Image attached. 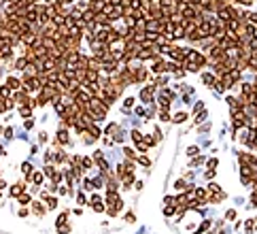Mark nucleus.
<instances>
[{
	"label": "nucleus",
	"instance_id": "f257e3e1",
	"mask_svg": "<svg viewBox=\"0 0 257 234\" xmlns=\"http://www.w3.org/2000/svg\"><path fill=\"white\" fill-rule=\"evenodd\" d=\"M11 92H15V90H21V81L17 79V77H7V83H4Z\"/></svg>",
	"mask_w": 257,
	"mask_h": 234
},
{
	"label": "nucleus",
	"instance_id": "f03ea898",
	"mask_svg": "<svg viewBox=\"0 0 257 234\" xmlns=\"http://www.w3.org/2000/svg\"><path fill=\"white\" fill-rule=\"evenodd\" d=\"M68 143V132H66V128H59L58 132V140H55V145H66Z\"/></svg>",
	"mask_w": 257,
	"mask_h": 234
},
{
	"label": "nucleus",
	"instance_id": "7ed1b4c3",
	"mask_svg": "<svg viewBox=\"0 0 257 234\" xmlns=\"http://www.w3.org/2000/svg\"><path fill=\"white\" fill-rule=\"evenodd\" d=\"M32 213L38 215V217H43V215H45V207H43L38 200H34V202H32Z\"/></svg>",
	"mask_w": 257,
	"mask_h": 234
},
{
	"label": "nucleus",
	"instance_id": "20e7f679",
	"mask_svg": "<svg viewBox=\"0 0 257 234\" xmlns=\"http://www.w3.org/2000/svg\"><path fill=\"white\" fill-rule=\"evenodd\" d=\"M21 192H26V183H15V185H11V196H19Z\"/></svg>",
	"mask_w": 257,
	"mask_h": 234
},
{
	"label": "nucleus",
	"instance_id": "39448f33",
	"mask_svg": "<svg viewBox=\"0 0 257 234\" xmlns=\"http://www.w3.org/2000/svg\"><path fill=\"white\" fill-rule=\"evenodd\" d=\"M202 81L206 83V85H215V83H217V79H215V75H210V72H204V75H202Z\"/></svg>",
	"mask_w": 257,
	"mask_h": 234
},
{
	"label": "nucleus",
	"instance_id": "423d86ee",
	"mask_svg": "<svg viewBox=\"0 0 257 234\" xmlns=\"http://www.w3.org/2000/svg\"><path fill=\"white\" fill-rule=\"evenodd\" d=\"M43 198L47 200V209H55V207H58V198H51V196H47L45 192H43Z\"/></svg>",
	"mask_w": 257,
	"mask_h": 234
},
{
	"label": "nucleus",
	"instance_id": "0eeeda50",
	"mask_svg": "<svg viewBox=\"0 0 257 234\" xmlns=\"http://www.w3.org/2000/svg\"><path fill=\"white\" fill-rule=\"evenodd\" d=\"M17 200H19V204H30V202H32L30 194H26V192H21V194L17 196Z\"/></svg>",
	"mask_w": 257,
	"mask_h": 234
},
{
	"label": "nucleus",
	"instance_id": "6e6552de",
	"mask_svg": "<svg viewBox=\"0 0 257 234\" xmlns=\"http://www.w3.org/2000/svg\"><path fill=\"white\" fill-rule=\"evenodd\" d=\"M19 115H21V117H30V115H32V106H28V105L19 106Z\"/></svg>",
	"mask_w": 257,
	"mask_h": 234
},
{
	"label": "nucleus",
	"instance_id": "1a4fd4ad",
	"mask_svg": "<svg viewBox=\"0 0 257 234\" xmlns=\"http://www.w3.org/2000/svg\"><path fill=\"white\" fill-rule=\"evenodd\" d=\"M26 64H28L26 56H21L19 60H15V68H17V70H23V68H26Z\"/></svg>",
	"mask_w": 257,
	"mask_h": 234
},
{
	"label": "nucleus",
	"instance_id": "9d476101",
	"mask_svg": "<svg viewBox=\"0 0 257 234\" xmlns=\"http://www.w3.org/2000/svg\"><path fill=\"white\" fill-rule=\"evenodd\" d=\"M34 185H40L43 183V173H32V179H30Z\"/></svg>",
	"mask_w": 257,
	"mask_h": 234
},
{
	"label": "nucleus",
	"instance_id": "9b49d317",
	"mask_svg": "<svg viewBox=\"0 0 257 234\" xmlns=\"http://www.w3.org/2000/svg\"><path fill=\"white\" fill-rule=\"evenodd\" d=\"M208 192H210V194H219V192H221V187L217 185V183H210V185H208Z\"/></svg>",
	"mask_w": 257,
	"mask_h": 234
},
{
	"label": "nucleus",
	"instance_id": "f8f14e48",
	"mask_svg": "<svg viewBox=\"0 0 257 234\" xmlns=\"http://www.w3.org/2000/svg\"><path fill=\"white\" fill-rule=\"evenodd\" d=\"M185 119H187V113H176V115H174L176 124H181V121H185Z\"/></svg>",
	"mask_w": 257,
	"mask_h": 234
},
{
	"label": "nucleus",
	"instance_id": "ddd939ff",
	"mask_svg": "<svg viewBox=\"0 0 257 234\" xmlns=\"http://www.w3.org/2000/svg\"><path fill=\"white\" fill-rule=\"evenodd\" d=\"M81 162H83V168H92V164H93V160H89V158H83Z\"/></svg>",
	"mask_w": 257,
	"mask_h": 234
},
{
	"label": "nucleus",
	"instance_id": "4468645a",
	"mask_svg": "<svg viewBox=\"0 0 257 234\" xmlns=\"http://www.w3.org/2000/svg\"><path fill=\"white\" fill-rule=\"evenodd\" d=\"M45 175H47V177H53V175H55V168H53V166H47V168H45Z\"/></svg>",
	"mask_w": 257,
	"mask_h": 234
},
{
	"label": "nucleus",
	"instance_id": "2eb2a0df",
	"mask_svg": "<svg viewBox=\"0 0 257 234\" xmlns=\"http://www.w3.org/2000/svg\"><path fill=\"white\" fill-rule=\"evenodd\" d=\"M32 126H34V119H26V121H23V128L26 130H30Z\"/></svg>",
	"mask_w": 257,
	"mask_h": 234
},
{
	"label": "nucleus",
	"instance_id": "dca6fc26",
	"mask_svg": "<svg viewBox=\"0 0 257 234\" xmlns=\"http://www.w3.org/2000/svg\"><path fill=\"white\" fill-rule=\"evenodd\" d=\"M58 232H59V234H68L70 228H68V226H58Z\"/></svg>",
	"mask_w": 257,
	"mask_h": 234
},
{
	"label": "nucleus",
	"instance_id": "f3484780",
	"mask_svg": "<svg viewBox=\"0 0 257 234\" xmlns=\"http://www.w3.org/2000/svg\"><path fill=\"white\" fill-rule=\"evenodd\" d=\"M123 153L128 155L130 160H132V158H136V155H134V149H130V147H126V149H123Z\"/></svg>",
	"mask_w": 257,
	"mask_h": 234
},
{
	"label": "nucleus",
	"instance_id": "a211bd4d",
	"mask_svg": "<svg viewBox=\"0 0 257 234\" xmlns=\"http://www.w3.org/2000/svg\"><path fill=\"white\" fill-rule=\"evenodd\" d=\"M204 177H206V179H212V177H215V168H208V170L204 173Z\"/></svg>",
	"mask_w": 257,
	"mask_h": 234
},
{
	"label": "nucleus",
	"instance_id": "6ab92c4d",
	"mask_svg": "<svg viewBox=\"0 0 257 234\" xmlns=\"http://www.w3.org/2000/svg\"><path fill=\"white\" fill-rule=\"evenodd\" d=\"M251 202H253V207H257V189L251 194Z\"/></svg>",
	"mask_w": 257,
	"mask_h": 234
},
{
	"label": "nucleus",
	"instance_id": "aec40b11",
	"mask_svg": "<svg viewBox=\"0 0 257 234\" xmlns=\"http://www.w3.org/2000/svg\"><path fill=\"white\" fill-rule=\"evenodd\" d=\"M253 223H255V222H251V219H249V222H246V232H249V234L253 232Z\"/></svg>",
	"mask_w": 257,
	"mask_h": 234
},
{
	"label": "nucleus",
	"instance_id": "412c9836",
	"mask_svg": "<svg viewBox=\"0 0 257 234\" xmlns=\"http://www.w3.org/2000/svg\"><path fill=\"white\" fill-rule=\"evenodd\" d=\"M225 217H227V219H234V217H236V211H227Z\"/></svg>",
	"mask_w": 257,
	"mask_h": 234
},
{
	"label": "nucleus",
	"instance_id": "4be33fe9",
	"mask_svg": "<svg viewBox=\"0 0 257 234\" xmlns=\"http://www.w3.org/2000/svg\"><path fill=\"white\" fill-rule=\"evenodd\" d=\"M172 213H174V209H172V207H168V209H164V215H168V217H170Z\"/></svg>",
	"mask_w": 257,
	"mask_h": 234
},
{
	"label": "nucleus",
	"instance_id": "5701e85b",
	"mask_svg": "<svg viewBox=\"0 0 257 234\" xmlns=\"http://www.w3.org/2000/svg\"><path fill=\"white\" fill-rule=\"evenodd\" d=\"M138 162L142 164V166H149V164H151V162H149V160H147V158H138Z\"/></svg>",
	"mask_w": 257,
	"mask_h": 234
},
{
	"label": "nucleus",
	"instance_id": "b1692460",
	"mask_svg": "<svg viewBox=\"0 0 257 234\" xmlns=\"http://www.w3.org/2000/svg\"><path fill=\"white\" fill-rule=\"evenodd\" d=\"M4 136H7V139H11V136H13V130L7 128V130H4Z\"/></svg>",
	"mask_w": 257,
	"mask_h": 234
},
{
	"label": "nucleus",
	"instance_id": "393cba45",
	"mask_svg": "<svg viewBox=\"0 0 257 234\" xmlns=\"http://www.w3.org/2000/svg\"><path fill=\"white\" fill-rule=\"evenodd\" d=\"M187 153H189V155H196V153H198V147H189V151H187Z\"/></svg>",
	"mask_w": 257,
	"mask_h": 234
},
{
	"label": "nucleus",
	"instance_id": "a878e982",
	"mask_svg": "<svg viewBox=\"0 0 257 234\" xmlns=\"http://www.w3.org/2000/svg\"><path fill=\"white\" fill-rule=\"evenodd\" d=\"M132 105H134V98H128V100H126V109H130Z\"/></svg>",
	"mask_w": 257,
	"mask_h": 234
},
{
	"label": "nucleus",
	"instance_id": "bb28decb",
	"mask_svg": "<svg viewBox=\"0 0 257 234\" xmlns=\"http://www.w3.org/2000/svg\"><path fill=\"white\" fill-rule=\"evenodd\" d=\"M38 140H40V143H45V140H47V132H40V136H38Z\"/></svg>",
	"mask_w": 257,
	"mask_h": 234
},
{
	"label": "nucleus",
	"instance_id": "cd10ccee",
	"mask_svg": "<svg viewBox=\"0 0 257 234\" xmlns=\"http://www.w3.org/2000/svg\"><path fill=\"white\" fill-rule=\"evenodd\" d=\"M28 215V209H19V217H26Z\"/></svg>",
	"mask_w": 257,
	"mask_h": 234
},
{
	"label": "nucleus",
	"instance_id": "c85d7f7f",
	"mask_svg": "<svg viewBox=\"0 0 257 234\" xmlns=\"http://www.w3.org/2000/svg\"><path fill=\"white\" fill-rule=\"evenodd\" d=\"M77 200H79V204H83V202H85V196H83V194H79V196H77Z\"/></svg>",
	"mask_w": 257,
	"mask_h": 234
},
{
	"label": "nucleus",
	"instance_id": "c756f323",
	"mask_svg": "<svg viewBox=\"0 0 257 234\" xmlns=\"http://www.w3.org/2000/svg\"><path fill=\"white\" fill-rule=\"evenodd\" d=\"M32 2H43V0H32Z\"/></svg>",
	"mask_w": 257,
	"mask_h": 234
},
{
	"label": "nucleus",
	"instance_id": "7c9ffc66",
	"mask_svg": "<svg viewBox=\"0 0 257 234\" xmlns=\"http://www.w3.org/2000/svg\"><path fill=\"white\" fill-rule=\"evenodd\" d=\"M0 132H2V126H0Z\"/></svg>",
	"mask_w": 257,
	"mask_h": 234
}]
</instances>
